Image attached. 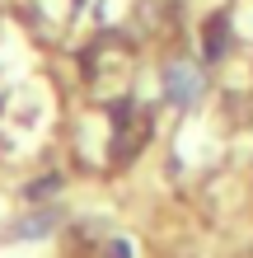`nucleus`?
Masks as SVG:
<instances>
[{"label": "nucleus", "instance_id": "f257e3e1", "mask_svg": "<svg viewBox=\"0 0 253 258\" xmlns=\"http://www.w3.org/2000/svg\"><path fill=\"white\" fill-rule=\"evenodd\" d=\"M164 99L178 103V108H192L202 99V71L192 61H169L164 66Z\"/></svg>", "mask_w": 253, "mask_h": 258}, {"label": "nucleus", "instance_id": "f03ea898", "mask_svg": "<svg viewBox=\"0 0 253 258\" xmlns=\"http://www.w3.org/2000/svg\"><path fill=\"white\" fill-rule=\"evenodd\" d=\"M225 42H230V14H211L206 19V61H220Z\"/></svg>", "mask_w": 253, "mask_h": 258}, {"label": "nucleus", "instance_id": "7ed1b4c3", "mask_svg": "<svg viewBox=\"0 0 253 258\" xmlns=\"http://www.w3.org/2000/svg\"><path fill=\"white\" fill-rule=\"evenodd\" d=\"M52 225H56V211H38V216L19 221V230H14V235H19V239H38V235H47Z\"/></svg>", "mask_w": 253, "mask_h": 258}, {"label": "nucleus", "instance_id": "20e7f679", "mask_svg": "<svg viewBox=\"0 0 253 258\" xmlns=\"http://www.w3.org/2000/svg\"><path fill=\"white\" fill-rule=\"evenodd\" d=\"M56 188H61V178H42V183H28V197H42V192H56Z\"/></svg>", "mask_w": 253, "mask_h": 258}, {"label": "nucleus", "instance_id": "39448f33", "mask_svg": "<svg viewBox=\"0 0 253 258\" xmlns=\"http://www.w3.org/2000/svg\"><path fill=\"white\" fill-rule=\"evenodd\" d=\"M108 258H131V239H113V244H108Z\"/></svg>", "mask_w": 253, "mask_h": 258}]
</instances>
